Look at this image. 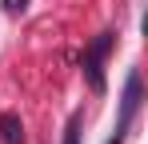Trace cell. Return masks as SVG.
Masks as SVG:
<instances>
[{"label": "cell", "mask_w": 148, "mask_h": 144, "mask_svg": "<svg viewBox=\"0 0 148 144\" xmlns=\"http://www.w3.org/2000/svg\"><path fill=\"white\" fill-rule=\"evenodd\" d=\"M140 112V72L132 68L124 80V100H120V120H116V132L108 136V144H124V136L132 132V120Z\"/></svg>", "instance_id": "obj_1"}, {"label": "cell", "mask_w": 148, "mask_h": 144, "mask_svg": "<svg viewBox=\"0 0 148 144\" xmlns=\"http://www.w3.org/2000/svg\"><path fill=\"white\" fill-rule=\"evenodd\" d=\"M112 32H100L96 44L88 48V56H84V72H88V84H92V92H104V56L112 52Z\"/></svg>", "instance_id": "obj_2"}, {"label": "cell", "mask_w": 148, "mask_h": 144, "mask_svg": "<svg viewBox=\"0 0 148 144\" xmlns=\"http://www.w3.org/2000/svg\"><path fill=\"white\" fill-rule=\"evenodd\" d=\"M0 140L4 144H24V124L16 112H4L0 116Z\"/></svg>", "instance_id": "obj_3"}, {"label": "cell", "mask_w": 148, "mask_h": 144, "mask_svg": "<svg viewBox=\"0 0 148 144\" xmlns=\"http://www.w3.org/2000/svg\"><path fill=\"white\" fill-rule=\"evenodd\" d=\"M80 124H84V120H80V112H76V116L68 120V128H64V144H80Z\"/></svg>", "instance_id": "obj_4"}, {"label": "cell", "mask_w": 148, "mask_h": 144, "mask_svg": "<svg viewBox=\"0 0 148 144\" xmlns=\"http://www.w3.org/2000/svg\"><path fill=\"white\" fill-rule=\"evenodd\" d=\"M28 8V0H4V12H12V16H20Z\"/></svg>", "instance_id": "obj_5"}]
</instances>
